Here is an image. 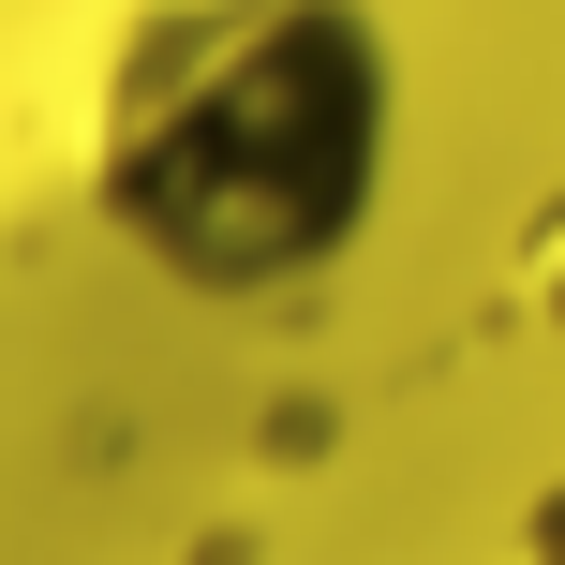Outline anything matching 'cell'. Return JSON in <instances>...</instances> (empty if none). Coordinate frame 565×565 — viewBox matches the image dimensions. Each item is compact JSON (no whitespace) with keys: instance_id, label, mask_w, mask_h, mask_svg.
Wrapping results in <instances>:
<instances>
[{"instance_id":"2","label":"cell","mask_w":565,"mask_h":565,"mask_svg":"<svg viewBox=\"0 0 565 565\" xmlns=\"http://www.w3.org/2000/svg\"><path fill=\"white\" fill-rule=\"evenodd\" d=\"M521 298H536V312H551V328H565V194H551V224H536V238H521Z\"/></svg>"},{"instance_id":"1","label":"cell","mask_w":565,"mask_h":565,"mask_svg":"<svg viewBox=\"0 0 565 565\" xmlns=\"http://www.w3.org/2000/svg\"><path fill=\"white\" fill-rule=\"evenodd\" d=\"M402 45L372 0H135L75 119V194L164 298L254 312L372 238Z\"/></svg>"},{"instance_id":"3","label":"cell","mask_w":565,"mask_h":565,"mask_svg":"<svg viewBox=\"0 0 565 565\" xmlns=\"http://www.w3.org/2000/svg\"><path fill=\"white\" fill-rule=\"evenodd\" d=\"M507 565H565V477L521 507V536H507Z\"/></svg>"}]
</instances>
